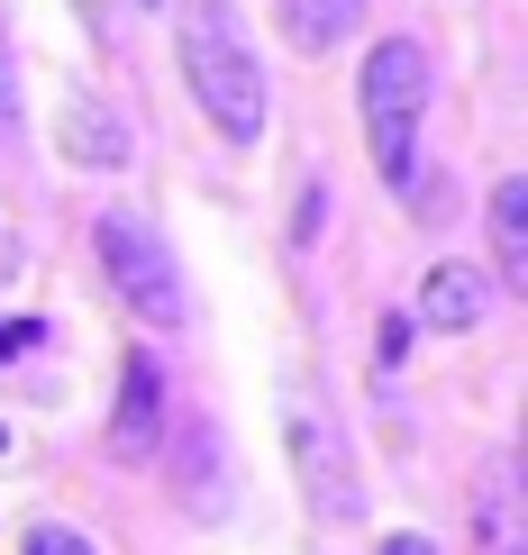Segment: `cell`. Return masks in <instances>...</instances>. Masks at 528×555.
Returning a JSON list of instances; mask_svg holds the SVG:
<instances>
[{"label": "cell", "mask_w": 528, "mask_h": 555, "mask_svg": "<svg viewBox=\"0 0 528 555\" xmlns=\"http://www.w3.org/2000/svg\"><path fill=\"white\" fill-rule=\"evenodd\" d=\"M182 82H192L201 119L219 137H237V146L265 137V64H256V46L237 37L228 0H182Z\"/></svg>", "instance_id": "obj_1"}, {"label": "cell", "mask_w": 528, "mask_h": 555, "mask_svg": "<svg viewBox=\"0 0 528 555\" xmlns=\"http://www.w3.org/2000/svg\"><path fill=\"white\" fill-rule=\"evenodd\" d=\"M428 46L420 37H383L374 55H364V82H356V101H364V146H374V165L383 182H420V109H428Z\"/></svg>", "instance_id": "obj_2"}, {"label": "cell", "mask_w": 528, "mask_h": 555, "mask_svg": "<svg viewBox=\"0 0 528 555\" xmlns=\"http://www.w3.org/2000/svg\"><path fill=\"white\" fill-rule=\"evenodd\" d=\"M91 246H101V273L119 283V300H128V310L146 319V328H173V319H182V273H173V256H165V246H155L128 210H110L101 228H91Z\"/></svg>", "instance_id": "obj_3"}, {"label": "cell", "mask_w": 528, "mask_h": 555, "mask_svg": "<svg viewBox=\"0 0 528 555\" xmlns=\"http://www.w3.org/2000/svg\"><path fill=\"white\" fill-rule=\"evenodd\" d=\"M292 465H301V492H310V511L329 519V528H347V519H364V482H356V465H347V437H337V420L329 410H292Z\"/></svg>", "instance_id": "obj_4"}, {"label": "cell", "mask_w": 528, "mask_h": 555, "mask_svg": "<svg viewBox=\"0 0 528 555\" xmlns=\"http://www.w3.org/2000/svg\"><path fill=\"white\" fill-rule=\"evenodd\" d=\"M420 319H428L438 337L484 328V319H492V273H484V264H428V283H420Z\"/></svg>", "instance_id": "obj_5"}, {"label": "cell", "mask_w": 528, "mask_h": 555, "mask_svg": "<svg viewBox=\"0 0 528 555\" xmlns=\"http://www.w3.org/2000/svg\"><path fill=\"white\" fill-rule=\"evenodd\" d=\"M474 555H528V538H519V474H511V455H484V474H474Z\"/></svg>", "instance_id": "obj_6"}, {"label": "cell", "mask_w": 528, "mask_h": 555, "mask_svg": "<svg viewBox=\"0 0 528 555\" xmlns=\"http://www.w3.org/2000/svg\"><path fill=\"white\" fill-rule=\"evenodd\" d=\"M155 437H165V374H155V356H128V374H119V455H146Z\"/></svg>", "instance_id": "obj_7"}, {"label": "cell", "mask_w": 528, "mask_h": 555, "mask_svg": "<svg viewBox=\"0 0 528 555\" xmlns=\"http://www.w3.org/2000/svg\"><path fill=\"white\" fill-rule=\"evenodd\" d=\"M273 18H283V37L301 55H329V46H347L364 28V0H273Z\"/></svg>", "instance_id": "obj_8"}, {"label": "cell", "mask_w": 528, "mask_h": 555, "mask_svg": "<svg viewBox=\"0 0 528 555\" xmlns=\"http://www.w3.org/2000/svg\"><path fill=\"white\" fill-rule=\"evenodd\" d=\"M64 155H74V165H91V173H119L128 165V128L119 119H110V109L101 101H82V109H64Z\"/></svg>", "instance_id": "obj_9"}, {"label": "cell", "mask_w": 528, "mask_h": 555, "mask_svg": "<svg viewBox=\"0 0 528 555\" xmlns=\"http://www.w3.org/2000/svg\"><path fill=\"white\" fill-rule=\"evenodd\" d=\"M492 264H501L511 292H528V182L519 173L492 192Z\"/></svg>", "instance_id": "obj_10"}, {"label": "cell", "mask_w": 528, "mask_h": 555, "mask_svg": "<svg viewBox=\"0 0 528 555\" xmlns=\"http://www.w3.org/2000/svg\"><path fill=\"white\" fill-rule=\"evenodd\" d=\"M182 492H192V519H219L228 511V482H219V437L210 428H182Z\"/></svg>", "instance_id": "obj_11"}, {"label": "cell", "mask_w": 528, "mask_h": 555, "mask_svg": "<svg viewBox=\"0 0 528 555\" xmlns=\"http://www.w3.org/2000/svg\"><path fill=\"white\" fill-rule=\"evenodd\" d=\"M18 555H91V538H74V528H55V519H37L28 538H18Z\"/></svg>", "instance_id": "obj_12"}, {"label": "cell", "mask_w": 528, "mask_h": 555, "mask_svg": "<svg viewBox=\"0 0 528 555\" xmlns=\"http://www.w3.org/2000/svg\"><path fill=\"white\" fill-rule=\"evenodd\" d=\"M18 137V55H10V37H0V146Z\"/></svg>", "instance_id": "obj_13"}, {"label": "cell", "mask_w": 528, "mask_h": 555, "mask_svg": "<svg viewBox=\"0 0 528 555\" xmlns=\"http://www.w3.org/2000/svg\"><path fill=\"white\" fill-rule=\"evenodd\" d=\"M401 356H410V319H401V310H383V328H374V364L392 374Z\"/></svg>", "instance_id": "obj_14"}, {"label": "cell", "mask_w": 528, "mask_h": 555, "mask_svg": "<svg viewBox=\"0 0 528 555\" xmlns=\"http://www.w3.org/2000/svg\"><path fill=\"white\" fill-rule=\"evenodd\" d=\"M28 346H46V319H0V356H28Z\"/></svg>", "instance_id": "obj_15"}, {"label": "cell", "mask_w": 528, "mask_h": 555, "mask_svg": "<svg viewBox=\"0 0 528 555\" xmlns=\"http://www.w3.org/2000/svg\"><path fill=\"white\" fill-rule=\"evenodd\" d=\"M319 210H329V192H319V182H310V192H301V210H292V237H301V246L319 237Z\"/></svg>", "instance_id": "obj_16"}, {"label": "cell", "mask_w": 528, "mask_h": 555, "mask_svg": "<svg viewBox=\"0 0 528 555\" xmlns=\"http://www.w3.org/2000/svg\"><path fill=\"white\" fill-rule=\"evenodd\" d=\"M383 555H438V546H428L420 528H401V538H383Z\"/></svg>", "instance_id": "obj_17"}, {"label": "cell", "mask_w": 528, "mask_h": 555, "mask_svg": "<svg viewBox=\"0 0 528 555\" xmlns=\"http://www.w3.org/2000/svg\"><path fill=\"white\" fill-rule=\"evenodd\" d=\"M137 10H165V0H137Z\"/></svg>", "instance_id": "obj_18"}, {"label": "cell", "mask_w": 528, "mask_h": 555, "mask_svg": "<svg viewBox=\"0 0 528 555\" xmlns=\"http://www.w3.org/2000/svg\"><path fill=\"white\" fill-rule=\"evenodd\" d=\"M0 455H10V428H0Z\"/></svg>", "instance_id": "obj_19"}]
</instances>
